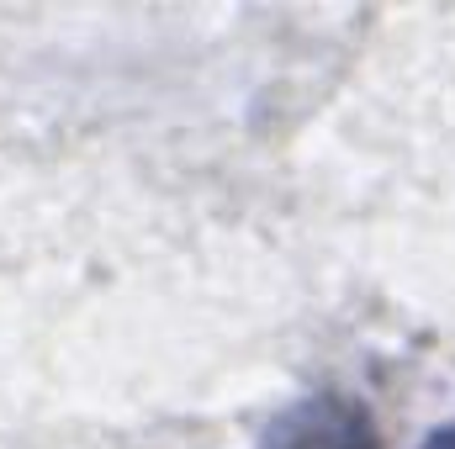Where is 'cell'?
I'll return each instance as SVG.
<instances>
[{
	"instance_id": "6da1fadb",
	"label": "cell",
	"mask_w": 455,
	"mask_h": 449,
	"mask_svg": "<svg viewBox=\"0 0 455 449\" xmlns=\"http://www.w3.org/2000/svg\"><path fill=\"white\" fill-rule=\"evenodd\" d=\"M451 449H455V439H451Z\"/></svg>"
}]
</instances>
